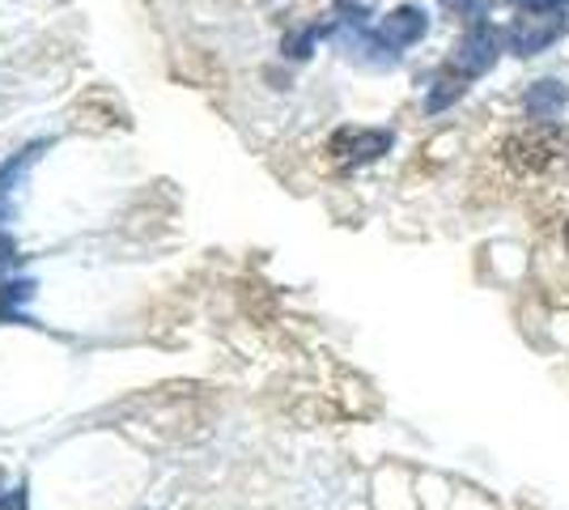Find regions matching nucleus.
<instances>
[{"label":"nucleus","instance_id":"obj_10","mask_svg":"<svg viewBox=\"0 0 569 510\" xmlns=\"http://www.w3.org/2000/svg\"><path fill=\"white\" fill-rule=\"evenodd\" d=\"M18 507V498H13V493H0V510H13Z\"/></svg>","mask_w":569,"mask_h":510},{"label":"nucleus","instance_id":"obj_3","mask_svg":"<svg viewBox=\"0 0 569 510\" xmlns=\"http://www.w3.org/2000/svg\"><path fill=\"white\" fill-rule=\"evenodd\" d=\"M498 56H501L498 26H493V22H472L468 30H463L459 48H455L451 69L472 81V77H485V73H489V69L498 64Z\"/></svg>","mask_w":569,"mask_h":510},{"label":"nucleus","instance_id":"obj_6","mask_svg":"<svg viewBox=\"0 0 569 510\" xmlns=\"http://www.w3.org/2000/svg\"><path fill=\"white\" fill-rule=\"evenodd\" d=\"M569 102V86L566 81H557V77H545V81H536L527 98H522V107H527V120H557L561 111H566Z\"/></svg>","mask_w":569,"mask_h":510},{"label":"nucleus","instance_id":"obj_7","mask_svg":"<svg viewBox=\"0 0 569 510\" xmlns=\"http://www.w3.org/2000/svg\"><path fill=\"white\" fill-rule=\"evenodd\" d=\"M463 94H468V77L455 73L451 64H447L442 73L433 77V86H429L426 111H429V116H438V111H447V107H451V102H459Z\"/></svg>","mask_w":569,"mask_h":510},{"label":"nucleus","instance_id":"obj_11","mask_svg":"<svg viewBox=\"0 0 569 510\" xmlns=\"http://www.w3.org/2000/svg\"><path fill=\"white\" fill-rule=\"evenodd\" d=\"M566 247H569V221H566Z\"/></svg>","mask_w":569,"mask_h":510},{"label":"nucleus","instance_id":"obj_8","mask_svg":"<svg viewBox=\"0 0 569 510\" xmlns=\"http://www.w3.org/2000/svg\"><path fill=\"white\" fill-rule=\"evenodd\" d=\"M319 34H323V26H307V30H298V34H289L284 39V56H293V60H307L315 43H319Z\"/></svg>","mask_w":569,"mask_h":510},{"label":"nucleus","instance_id":"obj_5","mask_svg":"<svg viewBox=\"0 0 569 510\" xmlns=\"http://www.w3.org/2000/svg\"><path fill=\"white\" fill-rule=\"evenodd\" d=\"M429 34V13L421 4H400V9H391L387 18L379 22V39L387 51H403V48H417L421 39Z\"/></svg>","mask_w":569,"mask_h":510},{"label":"nucleus","instance_id":"obj_2","mask_svg":"<svg viewBox=\"0 0 569 510\" xmlns=\"http://www.w3.org/2000/svg\"><path fill=\"white\" fill-rule=\"evenodd\" d=\"M569 30V9H522L506 30V48L515 56H540Z\"/></svg>","mask_w":569,"mask_h":510},{"label":"nucleus","instance_id":"obj_9","mask_svg":"<svg viewBox=\"0 0 569 510\" xmlns=\"http://www.w3.org/2000/svg\"><path fill=\"white\" fill-rule=\"evenodd\" d=\"M519 9H569V0H515Z\"/></svg>","mask_w":569,"mask_h":510},{"label":"nucleus","instance_id":"obj_4","mask_svg":"<svg viewBox=\"0 0 569 510\" xmlns=\"http://www.w3.org/2000/svg\"><path fill=\"white\" fill-rule=\"evenodd\" d=\"M396 146V132L387 128H357V123H345L328 141V153L345 167H366V162H379L387 149Z\"/></svg>","mask_w":569,"mask_h":510},{"label":"nucleus","instance_id":"obj_1","mask_svg":"<svg viewBox=\"0 0 569 510\" xmlns=\"http://www.w3.org/2000/svg\"><path fill=\"white\" fill-rule=\"evenodd\" d=\"M569 149V128L557 120H527L501 141V158L506 167H515L519 174H536V170L552 167Z\"/></svg>","mask_w":569,"mask_h":510}]
</instances>
